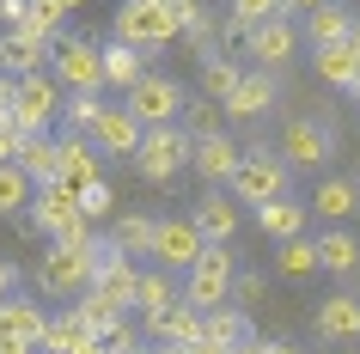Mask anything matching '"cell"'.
<instances>
[{"mask_svg": "<svg viewBox=\"0 0 360 354\" xmlns=\"http://www.w3.org/2000/svg\"><path fill=\"white\" fill-rule=\"evenodd\" d=\"M56 61V43L49 37H31V31H0V74H13V80H25V74H43Z\"/></svg>", "mask_w": 360, "mask_h": 354, "instance_id": "cell-13", "label": "cell"}, {"mask_svg": "<svg viewBox=\"0 0 360 354\" xmlns=\"http://www.w3.org/2000/svg\"><path fill=\"white\" fill-rule=\"evenodd\" d=\"M208 342H220V348H238V342H250L245 305H220V312H208Z\"/></svg>", "mask_w": 360, "mask_h": 354, "instance_id": "cell-37", "label": "cell"}, {"mask_svg": "<svg viewBox=\"0 0 360 354\" xmlns=\"http://www.w3.org/2000/svg\"><path fill=\"white\" fill-rule=\"evenodd\" d=\"M202 251H208V239L195 232L190 214H184V220H159V239H153V263H159V269L190 275L195 263H202Z\"/></svg>", "mask_w": 360, "mask_h": 354, "instance_id": "cell-12", "label": "cell"}, {"mask_svg": "<svg viewBox=\"0 0 360 354\" xmlns=\"http://www.w3.org/2000/svg\"><path fill=\"white\" fill-rule=\"evenodd\" d=\"M311 214L318 220H348V214H360V184L354 177H323L318 189H311Z\"/></svg>", "mask_w": 360, "mask_h": 354, "instance_id": "cell-26", "label": "cell"}, {"mask_svg": "<svg viewBox=\"0 0 360 354\" xmlns=\"http://www.w3.org/2000/svg\"><path fill=\"white\" fill-rule=\"evenodd\" d=\"M354 98H360V86H354Z\"/></svg>", "mask_w": 360, "mask_h": 354, "instance_id": "cell-51", "label": "cell"}, {"mask_svg": "<svg viewBox=\"0 0 360 354\" xmlns=\"http://www.w3.org/2000/svg\"><path fill=\"white\" fill-rule=\"evenodd\" d=\"M31 202H37L31 171H25V165H0V214H25Z\"/></svg>", "mask_w": 360, "mask_h": 354, "instance_id": "cell-36", "label": "cell"}, {"mask_svg": "<svg viewBox=\"0 0 360 354\" xmlns=\"http://www.w3.org/2000/svg\"><path fill=\"white\" fill-rule=\"evenodd\" d=\"M43 330H49L43 305H31L25 293L0 299V354H43Z\"/></svg>", "mask_w": 360, "mask_h": 354, "instance_id": "cell-7", "label": "cell"}, {"mask_svg": "<svg viewBox=\"0 0 360 354\" xmlns=\"http://www.w3.org/2000/svg\"><path fill=\"white\" fill-rule=\"evenodd\" d=\"M49 74H56L68 92H98V86H104V43H92V37H61Z\"/></svg>", "mask_w": 360, "mask_h": 354, "instance_id": "cell-6", "label": "cell"}, {"mask_svg": "<svg viewBox=\"0 0 360 354\" xmlns=\"http://www.w3.org/2000/svg\"><path fill=\"white\" fill-rule=\"evenodd\" d=\"M171 354H232V348H220V342H208V336H202V342H190V348H171Z\"/></svg>", "mask_w": 360, "mask_h": 354, "instance_id": "cell-46", "label": "cell"}, {"mask_svg": "<svg viewBox=\"0 0 360 354\" xmlns=\"http://www.w3.org/2000/svg\"><path fill=\"white\" fill-rule=\"evenodd\" d=\"M269 354H305V348H293V342H269Z\"/></svg>", "mask_w": 360, "mask_h": 354, "instance_id": "cell-48", "label": "cell"}, {"mask_svg": "<svg viewBox=\"0 0 360 354\" xmlns=\"http://www.w3.org/2000/svg\"><path fill=\"white\" fill-rule=\"evenodd\" d=\"M287 13H311V6H323V0H281Z\"/></svg>", "mask_w": 360, "mask_h": 354, "instance_id": "cell-47", "label": "cell"}, {"mask_svg": "<svg viewBox=\"0 0 360 354\" xmlns=\"http://www.w3.org/2000/svg\"><path fill=\"white\" fill-rule=\"evenodd\" d=\"M257 226H263V239H275V244L305 239V226H311V202H293V196H281V202L257 208Z\"/></svg>", "mask_w": 360, "mask_h": 354, "instance_id": "cell-23", "label": "cell"}, {"mask_svg": "<svg viewBox=\"0 0 360 354\" xmlns=\"http://www.w3.org/2000/svg\"><path fill=\"white\" fill-rule=\"evenodd\" d=\"M232 287H238V257H232V244H208L202 263L184 275V299H190L195 312H220V305H232Z\"/></svg>", "mask_w": 360, "mask_h": 354, "instance_id": "cell-3", "label": "cell"}, {"mask_svg": "<svg viewBox=\"0 0 360 354\" xmlns=\"http://www.w3.org/2000/svg\"><path fill=\"white\" fill-rule=\"evenodd\" d=\"M98 269H92V293H104L110 305H122V312H134V287H141V269H134V257H122L110 239H98Z\"/></svg>", "mask_w": 360, "mask_h": 354, "instance_id": "cell-10", "label": "cell"}, {"mask_svg": "<svg viewBox=\"0 0 360 354\" xmlns=\"http://www.w3.org/2000/svg\"><path fill=\"white\" fill-rule=\"evenodd\" d=\"M61 80L43 68V74H25L19 80V104H13V129L19 134H49V122L61 116Z\"/></svg>", "mask_w": 360, "mask_h": 354, "instance_id": "cell-5", "label": "cell"}, {"mask_svg": "<svg viewBox=\"0 0 360 354\" xmlns=\"http://www.w3.org/2000/svg\"><path fill=\"white\" fill-rule=\"evenodd\" d=\"M61 13H86V0H56Z\"/></svg>", "mask_w": 360, "mask_h": 354, "instance_id": "cell-49", "label": "cell"}, {"mask_svg": "<svg viewBox=\"0 0 360 354\" xmlns=\"http://www.w3.org/2000/svg\"><path fill=\"white\" fill-rule=\"evenodd\" d=\"M275 153L287 159V171H323V159H330V129L311 122V116H287Z\"/></svg>", "mask_w": 360, "mask_h": 354, "instance_id": "cell-11", "label": "cell"}, {"mask_svg": "<svg viewBox=\"0 0 360 354\" xmlns=\"http://www.w3.org/2000/svg\"><path fill=\"white\" fill-rule=\"evenodd\" d=\"M275 275H287V281L318 275V239H287V244H275Z\"/></svg>", "mask_w": 360, "mask_h": 354, "instance_id": "cell-33", "label": "cell"}, {"mask_svg": "<svg viewBox=\"0 0 360 354\" xmlns=\"http://www.w3.org/2000/svg\"><path fill=\"white\" fill-rule=\"evenodd\" d=\"M13 287H19V269L0 257V299H13Z\"/></svg>", "mask_w": 360, "mask_h": 354, "instance_id": "cell-45", "label": "cell"}, {"mask_svg": "<svg viewBox=\"0 0 360 354\" xmlns=\"http://www.w3.org/2000/svg\"><path fill=\"white\" fill-rule=\"evenodd\" d=\"M263 110H275V74L269 68H245L238 92L226 98V122H257Z\"/></svg>", "mask_w": 360, "mask_h": 354, "instance_id": "cell-20", "label": "cell"}, {"mask_svg": "<svg viewBox=\"0 0 360 354\" xmlns=\"http://www.w3.org/2000/svg\"><path fill=\"white\" fill-rule=\"evenodd\" d=\"M190 220H195V232H202L208 244H232V232H238V208H232L226 189H208V196L195 202Z\"/></svg>", "mask_w": 360, "mask_h": 354, "instance_id": "cell-22", "label": "cell"}, {"mask_svg": "<svg viewBox=\"0 0 360 354\" xmlns=\"http://www.w3.org/2000/svg\"><path fill=\"white\" fill-rule=\"evenodd\" d=\"M19 147H25L19 129H0V165H19Z\"/></svg>", "mask_w": 360, "mask_h": 354, "instance_id": "cell-44", "label": "cell"}, {"mask_svg": "<svg viewBox=\"0 0 360 354\" xmlns=\"http://www.w3.org/2000/svg\"><path fill=\"white\" fill-rule=\"evenodd\" d=\"M147 49H134V43H104V86H116V92L129 98L141 80H147Z\"/></svg>", "mask_w": 360, "mask_h": 354, "instance_id": "cell-25", "label": "cell"}, {"mask_svg": "<svg viewBox=\"0 0 360 354\" xmlns=\"http://www.w3.org/2000/svg\"><path fill=\"white\" fill-rule=\"evenodd\" d=\"M79 214H86V220H110V214H116V189H110V177H98L92 189H79Z\"/></svg>", "mask_w": 360, "mask_h": 354, "instance_id": "cell-40", "label": "cell"}, {"mask_svg": "<svg viewBox=\"0 0 360 354\" xmlns=\"http://www.w3.org/2000/svg\"><path fill=\"white\" fill-rule=\"evenodd\" d=\"M318 269L323 275H360V239L342 232V226L318 232Z\"/></svg>", "mask_w": 360, "mask_h": 354, "instance_id": "cell-27", "label": "cell"}, {"mask_svg": "<svg viewBox=\"0 0 360 354\" xmlns=\"http://www.w3.org/2000/svg\"><path fill=\"white\" fill-rule=\"evenodd\" d=\"M245 165V147H238V141H232L226 129L220 134H202V141H195V159H190V171L195 177H208L214 189L220 184H232V171Z\"/></svg>", "mask_w": 360, "mask_h": 354, "instance_id": "cell-15", "label": "cell"}, {"mask_svg": "<svg viewBox=\"0 0 360 354\" xmlns=\"http://www.w3.org/2000/svg\"><path fill=\"white\" fill-rule=\"evenodd\" d=\"M141 330L153 336V348H190V342L208 336V312H195L190 299H171L165 312L141 317Z\"/></svg>", "mask_w": 360, "mask_h": 354, "instance_id": "cell-9", "label": "cell"}, {"mask_svg": "<svg viewBox=\"0 0 360 354\" xmlns=\"http://www.w3.org/2000/svg\"><path fill=\"white\" fill-rule=\"evenodd\" d=\"M141 134H147V122H141L129 104H110V110H104V122L92 129V141H98V153H104V159H134Z\"/></svg>", "mask_w": 360, "mask_h": 354, "instance_id": "cell-17", "label": "cell"}, {"mask_svg": "<svg viewBox=\"0 0 360 354\" xmlns=\"http://www.w3.org/2000/svg\"><path fill=\"white\" fill-rule=\"evenodd\" d=\"M141 354H171V348H141Z\"/></svg>", "mask_w": 360, "mask_h": 354, "instance_id": "cell-50", "label": "cell"}, {"mask_svg": "<svg viewBox=\"0 0 360 354\" xmlns=\"http://www.w3.org/2000/svg\"><path fill=\"white\" fill-rule=\"evenodd\" d=\"M311 336L318 342H360V299L354 293H330L311 312Z\"/></svg>", "mask_w": 360, "mask_h": 354, "instance_id": "cell-19", "label": "cell"}, {"mask_svg": "<svg viewBox=\"0 0 360 354\" xmlns=\"http://www.w3.org/2000/svg\"><path fill=\"white\" fill-rule=\"evenodd\" d=\"M171 299H184L177 287H171V269H141V287H134V317L165 312Z\"/></svg>", "mask_w": 360, "mask_h": 354, "instance_id": "cell-30", "label": "cell"}, {"mask_svg": "<svg viewBox=\"0 0 360 354\" xmlns=\"http://www.w3.org/2000/svg\"><path fill=\"white\" fill-rule=\"evenodd\" d=\"M245 49H250V61H257V68L281 74V61H293V49H300V31H293L287 19H263V25L245 37Z\"/></svg>", "mask_w": 360, "mask_h": 354, "instance_id": "cell-18", "label": "cell"}, {"mask_svg": "<svg viewBox=\"0 0 360 354\" xmlns=\"http://www.w3.org/2000/svg\"><path fill=\"white\" fill-rule=\"evenodd\" d=\"M0 6H6V0H0Z\"/></svg>", "mask_w": 360, "mask_h": 354, "instance_id": "cell-52", "label": "cell"}, {"mask_svg": "<svg viewBox=\"0 0 360 354\" xmlns=\"http://www.w3.org/2000/svg\"><path fill=\"white\" fill-rule=\"evenodd\" d=\"M153 239H159V220H153V214H116L110 244L122 257H153Z\"/></svg>", "mask_w": 360, "mask_h": 354, "instance_id": "cell-28", "label": "cell"}, {"mask_svg": "<svg viewBox=\"0 0 360 354\" xmlns=\"http://www.w3.org/2000/svg\"><path fill=\"white\" fill-rule=\"evenodd\" d=\"M220 110H226V104H214V98H190V104H184V122H190L195 141H202V134H220V129H226V122H220Z\"/></svg>", "mask_w": 360, "mask_h": 354, "instance_id": "cell-39", "label": "cell"}, {"mask_svg": "<svg viewBox=\"0 0 360 354\" xmlns=\"http://www.w3.org/2000/svg\"><path fill=\"white\" fill-rule=\"evenodd\" d=\"M68 13H61L56 0H25V13H19V31H31V37H49V43H61L68 31Z\"/></svg>", "mask_w": 360, "mask_h": 354, "instance_id": "cell-32", "label": "cell"}, {"mask_svg": "<svg viewBox=\"0 0 360 354\" xmlns=\"http://www.w3.org/2000/svg\"><path fill=\"white\" fill-rule=\"evenodd\" d=\"M263 293H269V281L263 275H245V269H238V287H232V305H263Z\"/></svg>", "mask_w": 360, "mask_h": 354, "instance_id": "cell-41", "label": "cell"}, {"mask_svg": "<svg viewBox=\"0 0 360 354\" xmlns=\"http://www.w3.org/2000/svg\"><path fill=\"white\" fill-rule=\"evenodd\" d=\"M86 336H92V330H86V324H79V312L68 305V312L49 317V330H43V354H74Z\"/></svg>", "mask_w": 360, "mask_h": 354, "instance_id": "cell-35", "label": "cell"}, {"mask_svg": "<svg viewBox=\"0 0 360 354\" xmlns=\"http://www.w3.org/2000/svg\"><path fill=\"white\" fill-rule=\"evenodd\" d=\"M238 80H245V68H238V61H226V49L202 61V98H214V104H226V98L238 92Z\"/></svg>", "mask_w": 360, "mask_h": 354, "instance_id": "cell-31", "label": "cell"}, {"mask_svg": "<svg viewBox=\"0 0 360 354\" xmlns=\"http://www.w3.org/2000/svg\"><path fill=\"white\" fill-rule=\"evenodd\" d=\"M104 110H110V104H98V92H68V104H61V116H68L74 134H92L98 122H104Z\"/></svg>", "mask_w": 360, "mask_h": 354, "instance_id": "cell-38", "label": "cell"}, {"mask_svg": "<svg viewBox=\"0 0 360 354\" xmlns=\"http://www.w3.org/2000/svg\"><path fill=\"white\" fill-rule=\"evenodd\" d=\"M98 177H104V153H98V141H92V134H68V141H61L56 184H68V189H92Z\"/></svg>", "mask_w": 360, "mask_h": 354, "instance_id": "cell-16", "label": "cell"}, {"mask_svg": "<svg viewBox=\"0 0 360 354\" xmlns=\"http://www.w3.org/2000/svg\"><path fill=\"white\" fill-rule=\"evenodd\" d=\"M19 165L31 171V184H56L61 141H56V134H25V147H19Z\"/></svg>", "mask_w": 360, "mask_h": 354, "instance_id": "cell-29", "label": "cell"}, {"mask_svg": "<svg viewBox=\"0 0 360 354\" xmlns=\"http://www.w3.org/2000/svg\"><path fill=\"white\" fill-rule=\"evenodd\" d=\"M13 104H19V80L0 74V129H13Z\"/></svg>", "mask_w": 360, "mask_h": 354, "instance_id": "cell-43", "label": "cell"}, {"mask_svg": "<svg viewBox=\"0 0 360 354\" xmlns=\"http://www.w3.org/2000/svg\"><path fill=\"white\" fill-rule=\"evenodd\" d=\"M287 177H293V171H287V159L275 147H250L226 189H232V202H238V208H269V202H281V196H287Z\"/></svg>", "mask_w": 360, "mask_h": 354, "instance_id": "cell-2", "label": "cell"}, {"mask_svg": "<svg viewBox=\"0 0 360 354\" xmlns=\"http://www.w3.org/2000/svg\"><path fill=\"white\" fill-rule=\"evenodd\" d=\"M354 31H360V19L342 6V0H323V6H311V13H305V37H311V49H330V43L354 37Z\"/></svg>", "mask_w": 360, "mask_h": 354, "instance_id": "cell-24", "label": "cell"}, {"mask_svg": "<svg viewBox=\"0 0 360 354\" xmlns=\"http://www.w3.org/2000/svg\"><path fill=\"white\" fill-rule=\"evenodd\" d=\"M104 348H110V354H141V348H147V342H141V330H134L129 317H122V324H116V330L104 336Z\"/></svg>", "mask_w": 360, "mask_h": 354, "instance_id": "cell-42", "label": "cell"}, {"mask_svg": "<svg viewBox=\"0 0 360 354\" xmlns=\"http://www.w3.org/2000/svg\"><path fill=\"white\" fill-rule=\"evenodd\" d=\"M74 220H86V214H79V189H68V184H37L31 226H37V232H49V239H61Z\"/></svg>", "mask_w": 360, "mask_h": 354, "instance_id": "cell-14", "label": "cell"}, {"mask_svg": "<svg viewBox=\"0 0 360 354\" xmlns=\"http://www.w3.org/2000/svg\"><path fill=\"white\" fill-rule=\"evenodd\" d=\"M318 80L323 86H336V92H354L360 86V31L354 37H342V43H330V49H318Z\"/></svg>", "mask_w": 360, "mask_h": 354, "instance_id": "cell-21", "label": "cell"}, {"mask_svg": "<svg viewBox=\"0 0 360 354\" xmlns=\"http://www.w3.org/2000/svg\"><path fill=\"white\" fill-rule=\"evenodd\" d=\"M74 312H79V324H86V330H92V336H110L116 324L129 317V312H122V305H110V299H104V293H92V287H86V293L74 299Z\"/></svg>", "mask_w": 360, "mask_h": 354, "instance_id": "cell-34", "label": "cell"}, {"mask_svg": "<svg viewBox=\"0 0 360 354\" xmlns=\"http://www.w3.org/2000/svg\"><path fill=\"white\" fill-rule=\"evenodd\" d=\"M92 269H98L92 251H68L61 239H49V251L37 257V287L49 299H79L92 287Z\"/></svg>", "mask_w": 360, "mask_h": 354, "instance_id": "cell-4", "label": "cell"}, {"mask_svg": "<svg viewBox=\"0 0 360 354\" xmlns=\"http://www.w3.org/2000/svg\"><path fill=\"white\" fill-rule=\"evenodd\" d=\"M195 159V134L165 122V129H147L141 134V147H134V171L147 177V184H177V171H190Z\"/></svg>", "mask_w": 360, "mask_h": 354, "instance_id": "cell-1", "label": "cell"}, {"mask_svg": "<svg viewBox=\"0 0 360 354\" xmlns=\"http://www.w3.org/2000/svg\"><path fill=\"white\" fill-rule=\"evenodd\" d=\"M122 104H129L147 129H165V122H177V116H184V104H190V98H184V86H177L171 74H147L129 98H122Z\"/></svg>", "mask_w": 360, "mask_h": 354, "instance_id": "cell-8", "label": "cell"}]
</instances>
